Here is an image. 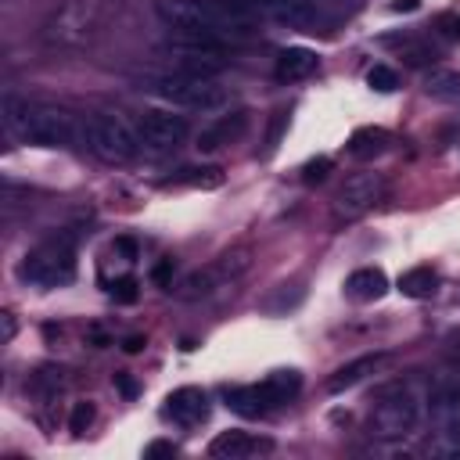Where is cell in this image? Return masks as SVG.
I'll return each mask as SVG.
<instances>
[{
	"label": "cell",
	"instance_id": "obj_1",
	"mask_svg": "<svg viewBox=\"0 0 460 460\" xmlns=\"http://www.w3.org/2000/svg\"><path fill=\"white\" fill-rule=\"evenodd\" d=\"M155 14L169 25V32L212 43L255 36V11L241 0H155Z\"/></svg>",
	"mask_w": 460,
	"mask_h": 460
},
{
	"label": "cell",
	"instance_id": "obj_2",
	"mask_svg": "<svg viewBox=\"0 0 460 460\" xmlns=\"http://www.w3.org/2000/svg\"><path fill=\"white\" fill-rule=\"evenodd\" d=\"M4 126L29 147H75L83 144V119L50 101L4 97Z\"/></svg>",
	"mask_w": 460,
	"mask_h": 460
},
{
	"label": "cell",
	"instance_id": "obj_3",
	"mask_svg": "<svg viewBox=\"0 0 460 460\" xmlns=\"http://www.w3.org/2000/svg\"><path fill=\"white\" fill-rule=\"evenodd\" d=\"M140 90L155 93L165 104L176 108H190V111H216L226 104V90L212 79V75H198V72H144L140 75Z\"/></svg>",
	"mask_w": 460,
	"mask_h": 460
},
{
	"label": "cell",
	"instance_id": "obj_4",
	"mask_svg": "<svg viewBox=\"0 0 460 460\" xmlns=\"http://www.w3.org/2000/svg\"><path fill=\"white\" fill-rule=\"evenodd\" d=\"M428 413H431V431H435L431 453L456 456L460 453V370L453 363L435 377Z\"/></svg>",
	"mask_w": 460,
	"mask_h": 460
},
{
	"label": "cell",
	"instance_id": "obj_5",
	"mask_svg": "<svg viewBox=\"0 0 460 460\" xmlns=\"http://www.w3.org/2000/svg\"><path fill=\"white\" fill-rule=\"evenodd\" d=\"M83 147L108 165H126L140 155L144 144L126 119L111 115V111H93L83 119Z\"/></svg>",
	"mask_w": 460,
	"mask_h": 460
},
{
	"label": "cell",
	"instance_id": "obj_6",
	"mask_svg": "<svg viewBox=\"0 0 460 460\" xmlns=\"http://www.w3.org/2000/svg\"><path fill=\"white\" fill-rule=\"evenodd\" d=\"M420 424V399L413 395L410 385H385L374 399V410H370V435L374 438H406L413 435V428Z\"/></svg>",
	"mask_w": 460,
	"mask_h": 460
},
{
	"label": "cell",
	"instance_id": "obj_7",
	"mask_svg": "<svg viewBox=\"0 0 460 460\" xmlns=\"http://www.w3.org/2000/svg\"><path fill=\"white\" fill-rule=\"evenodd\" d=\"M18 277L29 288H61L75 277V248L68 237H50L43 244H36L32 252H25V259L18 262Z\"/></svg>",
	"mask_w": 460,
	"mask_h": 460
},
{
	"label": "cell",
	"instance_id": "obj_8",
	"mask_svg": "<svg viewBox=\"0 0 460 460\" xmlns=\"http://www.w3.org/2000/svg\"><path fill=\"white\" fill-rule=\"evenodd\" d=\"M388 194V183L381 172H352L338 194H334V223H356L367 212H374Z\"/></svg>",
	"mask_w": 460,
	"mask_h": 460
},
{
	"label": "cell",
	"instance_id": "obj_9",
	"mask_svg": "<svg viewBox=\"0 0 460 460\" xmlns=\"http://www.w3.org/2000/svg\"><path fill=\"white\" fill-rule=\"evenodd\" d=\"M158 50L169 54V58L180 65V72L212 75V72L226 68L223 43H212V40H198V36H180V32H172V40H165Z\"/></svg>",
	"mask_w": 460,
	"mask_h": 460
},
{
	"label": "cell",
	"instance_id": "obj_10",
	"mask_svg": "<svg viewBox=\"0 0 460 460\" xmlns=\"http://www.w3.org/2000/svg\"><path fill=\"white\" fill-rule=\"evenodd\" d=\"M133 129H137V137H140V144L147 151H172L187 137V119L172 115V111H162V108H151V111L137 115Z\"/></svg>",
	"mask_w": 460,
	"mask_h": 460
},
{
	"label": "cell",
	"instance_id": "obj_11",
	"mask_svg": "<svg viewBox=\"0 0 460 460\" xmlns=\"http://www.w3.org/2000/svg\"><path fill=\"white\" fill-rule=\"evenodd\" d=\"M241 4H248L255 14H266L291 29H316L323 22V14L313 0H241Z\"/></svg>",
	"mask_w": 460,
	"mask_h": 460
},
{
	"label": "cell",
	"instance_id": "obj_12",
	"mask_svg": "<svg viewBox=\"0 0 460 460\" xmlns=\"http://www.w3.org/2000/svg\"><path fill=\"white\" fill-rule=\"evenodd\" d=\"M208 395H205V388H194V385H183V388H176V392H169L165 395V417L172 420V424H183V428H194V424H201L205 417H208Z\"/></svg>",
	"mask_w": 460,
	"mask_h": 460
},
{
	"label": "cell",
	"instance_id": "obj_13",
	"mask_svg": "<svg viewBox=\"0 0 460 460\" xmlns=\"http://www.w3.org/2000/svg\"><path fill=\"white\" fill-rule=\"evenodd\" d=\"M270 449H273V442H270V438H259V435L241 431V428L219 431V435L208 442V456H212V460H244V456L270 453Z\"/></svg>",
	"mask_w": 460,
	"mask_h": 460
},
{
	"label": "cell",
	"instance_id": "obj_14",
	"mask_svg": "<svg viewBox=\"0 0 460 460\" xmlns=\"http://www.w3.org/2000/svg\"><path fill=\"white\" fill-rule=\"evenodd\" d=\"M385 363H388V356H385V352H367V356H356V359H349V363H341L338 370H331V374H327L323 392H331V395L349 392V388H356L359 381H367L370 374H377Z\"/></svg>",
	"mask_w": 460,
	"mask_h": 460
},
{
	"label": "cell",
	"instance_id": "obj_15",
	"mask_svg": "<svg viewBox=\"0 0 460 460\" xmlns=\"http://www.w3.org/2000/svg\"><path fill=\"white\" fill-rule=\"evenodd\" d=\"M248 129V111L244 108H237V111H230V115H219L208 129H201L198 133V151L201 155H208V151H219V147H226V144H234L241 133Z\"/></svg>",
	"mask_w": 460,
	"mask_h": 460
},
{
	"label": "cell",
	"instance_id": "obj_16",
	"mask_svg": "<svg viewBox=\"0 0 460 460\" xmlns=\"http://www.w3.org/2000/svg\"><path fill=\"white\" fill-rule=\"evenodd\" d=\"M316 68H320V54L316 50H309V47H284L277 54L273 75H277V83H298V79H309Z\"/></svg>",
	"mask_w": 460,
	"mask_h": 460
},
{
	"label": "cell",
	"instance_id": "obj_17",
	"mask_svg": "<svg viewBox=\"0 0 460 460\" xmlns=\"http://www.w3.org/2000/svg\"><path fill=\"white\" fill-rule=\"evenodd\" d=\"M385 291H388V277L377 266H359L345 277V295L352 302H377L385 298Z\"/></svg>",
	"mask_w": 460,
	"mask_h": 460
},
{
	"label": "cell",
	"instance_id": "obj_18",
	"mask_svg": "<svg viewBox=\"0 0 460 460\" xmlns=\"http://www.w3.org/2000/svg\"><path fill=\"white\" fill-rule=\"evenodd\" d=\"M223 399H226V406H230L234 413H241V417H248V420H252V417H266V413L273 410L259 381H255V385H234V388L223 392Z\"/></svg>",
	"mask_w": 460,
	"mask_h": 460
},
{
	"label": "cell",
	"instance_id": "obj_19",
	"mask_svg": "<svg viewBox=\"0 0 460 460\" xmlns=\"http://www.w3.org/2000/svg\"><path fill=\"white\" fill-rule=\"evenodd\" d=\"M388 147H392V133L385 126H359L349 137V155L359 158V162H370V158L385 155Z\"/></svg>",
	"mask_w": 460,
	"mask_h": 460
},
{
	"label": "cell",
	"instance_id": "obj_20",
	"mask_svg": "<svg viewBox=\"0 0 460 460\" xmlns=\"http://www.w3.org/2000/svg\"><path fill=\"white\" fill-rule=\"evenodd\" d=\"M259 385H262L270 406L277 410V406H284V402H291V399L298 395V388H302V374L288 367V370H273V374H266Z\"/></svg>",
	"mask_w": 460,
	"mask_h": 460
},
{
	"label": "cell",
	"instance_id": "obj_21",
	"mask_svg": "<svg viewBox=\"0 0 460 460\" xmlns=\"http://www.w3.org/2000/svg\"><path fill=\"white\" fill-rule=\"evenodd\" d=\"M219 183H223V169L219 165H183L169 180H162V187H201V190H212Z\"/></svg>",
	"mask_w": 460,
	"mask_h": 460
},
{
	"label": "cell",
	"instance_id": "obj_22",
	"mask_svg": "<svg viewBox=\"0 0 460 460\" xmlns=\"http://www.w3.org/2000/svg\"><path fill=\"white\" fill-rule=\"evenodd\" d=\"M424 93L442 104H460V72L456 68H431L424 75Z\"/></svg>",
	"mask_w": 460,
	"mask_h": 460
},
{
	"label": "cell",
	"instance_id": "obj_23",
	"mask_svg": "<svg viewBox=\"0 0 460 460\" xmlns=\"http://www.w3.org/2000/svg\"><path fill=\"white\" fill-rule=\"evenodd\" d=\"M395 288H399L406 298H431V295L438 291V273H435L431 266H413V270H406V273L395 280Z\"/></svg>",
	"mask_w": 460,
	"mask_h": 460
},
{
	"label": "cell",
	"instance_id": "obj_24",
	"mask_svg": "<svg viewBox=\"0 0 460 460\" xmlns=\"http://www.w3.org/2000/svg\"><path fill=\"white\" fill-rule=\"evenodd\" d=\"M388 43H399V54L406 58V65H431V61H435V47L417 43V40H410V36H402V40H388Z\"/></svg>",
	"mask_w": 460,
	"mask_h": 460
},
{
	"label": "cell",
	"instance_id": "obj_25",
	"mask_svg": "<svg viewBox=\"0 0 460 460\" xmlns=\"http://www.w3.org/2000/svg\"><path fill=\"white\" fill-rule=\"evenodd\" d=\"M367 86L377 90V93H392V90L399 86V72L388 68V65H374V68L367 72Z\"/></svg>",
	"mask_w": 460,
	"mask_h": 460
},
{
	"label": "cell",
	"instance_id": "obj_26",
	"mask_svg": "<svg viewBox=\"0 0 460 460\" xmlns=\"http://www.w3.org/2000/svg\"><path fill=\"white\" fill-rule=\"evenodd\" d=\"M284 129H288V108H277V111H273V119H270V129H266V147H262V158H270V155L277 151V144H280Z\"/></svg>",
	"mask_w": 460,
	"mask_h": 460
},
{
	"label": "cell",
	"instance_id": "obj_27",
	"mask_svg": "<svg viewBox=\"0 0 460 460\" xmlns=\"http://www.w3.org/2000/svg\"><path fill=\"white\" fill-rule=\"evenodd\" d=\"M108 291H111V298H115V302H122V305H133V302L140 298V288H137V280H133V277H119V280H111V284H108Z\"/></svg>",
	"mask_w": 460,
	"mask_h": 460
},
{
	"label": "cell",
	"instance_id": "obj_28",
	"mask_svg": "<svg viewBox=\"0 0 460 460\" xmlns=\"http://www.w3.org/2000/svg\"><path fill=\"white\" fill-rule=\"evenodd\" d=\"M90 424H93V402H75L72 413H68V431L72 435H83Z\"/></svg>",
	"mask_w": 460,
	"mask_h": 460
},
{
	"label": "cell",
	"instance_id": "obj_29",
	"mask_svg": "<svg viewBox=\"0 0 460 460\" xmlns=\"http://www.w3.org/2000/svg\"><path fill=\"white\" fill-rule=\"evenodd\" d=\"M327 172H331V158L327 155H320V158H309L305 165H302V183H320V180H327Z\"/></svg>",
	"mask_w": 460,
	"mask_h": 460
},
{
	"label": "cell",
	"instance_id": "obj_30",
	"mask_svg": "<svg viewBox=\"0 0 460 460\" xmlns=\"http://www.w3.org/2000/svg\"><path fill=\"white\" fill-rule=\"evenodd\" d=\"M298 302H302V288H295L291 295H288V288H284V291L270 295V298L262 302V309H266V313H284V309H291V305H298Z\"/></svg>",
	"mask_w": 460,
	"mask_h": 460
},
{
	"label": "cell",
	"instance_id": "obj_31",
	"mask_svg": "<svg viewBox=\"0 0 460 460\" xmlns=\"http://www.w3.org/2000/svg\"><path fill=\"white\" fill-rule=\"evenodd\" d=\"M172 270H176L172 259H158V262L151 266V280H155L158 288H172Z\"/></svg>",
	"mask_w": 460,
	"mask_h": 460
},
{
	"label": "cell",
	"instance_id": "obj_32",
	"mask_svg": "<svg viewBox=\"0 0 460 460\" xmlns=\"http://www.w3.org/2000/svg\"><path fill=\"white\" fill-rule=\"evenodd\" d=\"M435 29H438V36H442V40H453V43H460V14H442Z\"/></svg>",
	"mask_w": 460,
	"mask_h": 460
},
{
	"label": "cell",
	"instance_id": "obj_33",
	"mask_svg": "<svg viewBox=\"0 0 460 460\" xmlns=\"http://www.w3.org/2000/svg\"><path fill=\"white\" fill-rule=\"evenodd\" d=\"M172 453H176V442H165V438H158L144 449V456H172Z\"/></svg>",
	"mask_w": 460,
	"mask_h": 460
},
{
	"label": "cell",
	"instance_id": "obj_34",
	"mask_svg": "<svg viewBox=\"0 0 460 460\" xmlns=\"http://www.w3.org/2000/svg\"><path fill=\"white\" fill-rule=\"evenodd\" d=\"M115 248L126 255V262H133V259H137V241H133V237H115Z\"/></svg>",
	"mask_w": 460,
	"mask_h": 460
},
{
	"label": "cell",
	"instance_id": "obj_35",
	"mask_svg": "<svg viewBox=\"0 0 460 460\" xmlns=\"http://www.w3.org/2000/svg\"><path fill=\"white\" fill-rule=\"evenodd\" d=\"M115 388H119L122 395H129V399L137 395V381H133L129 374H115Z\"/></svg>",
	"mask_w": 460,
	"mask_h": 460
},
{
	"label": "cell",
	"instance_id": "obj_36",
	"mask_svg": "<svg viewBox=\"0 0 460 460\" xmlns=\"http://www.w3.org/2000/svg\"><path fill=\"white\" fill-rule=\"evenodd\" d=\"M144 345H147V341H144V338H140V334H129V338H126V341H122V352H129V356H137V352H140V349H144Z\"/></svg>",
	"mask_w": 460,
	"mask_h": 460
},
{
	"label": "cell",
	"instance_id": "obj_37",
	"mask_svg": "<svg viewBox=\"0 0 460 460\" xmlns=\"http://www.w3.org/2000/svg\"><path fill=\"white\" fill-rule=\"evenodd\" d=\"M11 338H14V316L4 313V341H11Z\"/></svg>",
	"mask_w": 460,
	"mask_h": 460
},
{
	"label": "cell",
	"instance_id": "obj_38",
	"mask_svg": "<svg viewBox=\"0 0 460 460\" xmlns=\"http://www.w3.org/2000/svg\"><path fill=\"white\" fill-rule=\"evenodd\" d=\"M449 363H453V367L460 370V338H456V341L449 345Z\"/></svg>",
	"mask_w": 460,
	"mask_h": 460
},
{
	"label": "cell",
	"instance_id": "obj_39",
	"mask_svg": "<svg viewBox=\"0 0 460 460\" xmlns=\"http://www.w3.org/2000/svg\"><path fill=\"white\" fill-rule=\"evenodd\" d=\"M417 7V0H395L392 4V11H413Z\"/></svg>",
	"mask_w": 460,
	"mask_h": 460
}]
</instances>
